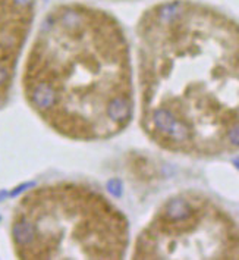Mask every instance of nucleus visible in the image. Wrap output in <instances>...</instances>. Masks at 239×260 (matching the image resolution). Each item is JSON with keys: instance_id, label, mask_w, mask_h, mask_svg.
I'll return each mask as SVG.
<instances>
[{"instance_id": "obj_1", "label": "nucleus", "mask_w": 239, "mask_h": 260, "mask_svg": "<svg viewBox=\"0 0 239 260\" xmlns=\"http://www.w3.org/2000/svg\"><path fill=\"white\" fill-rule=\"evenodd\" d=\"M58 46L41 58L30 88L34 108L68 135L106 140L132 118V71L120 30L103 15L65 8L53 21Z\"/></svg>"}, {"instance_id": "obj_2", "label": "nucleus", "mask_w": 239, "mask_h": 260, "mask_svg": "<svg viewBox=\"0 0 239 260\" xmlns=\"http://www.w3.org/2000/svg\"><path fill=\"white\" fill-rule=\"evenodd\" d=\"M11 2H12L17 8L25 9V8H30V6L34 3V0H11Z\"/></svg>"}, {"instance_id": "obj_3", "label": "nucleus", "mask_w": 239, "mask_h": 260, "mask_svg": "<svg viewBox=\"0 0 239 260\" xmlns=\"http://www.w3.org/2000/svg\"><path fill=\"white\" fill-rule=\"evenodd\" d=\"M233 163H235V165H236V168L239 169V157H238V159H235V160H233Z\"/></svg>"}]
</instances>
